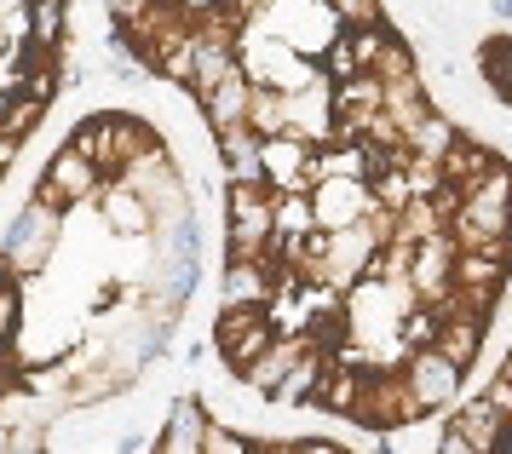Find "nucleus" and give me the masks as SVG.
Wrapping results in <instances>:
<instances>
[{
	"label": "nucleus",
	"mask_w": 512,
	"mask_h": 454,
	"mask_svg": "<svg viewBox=\"0 0 512 454\" xmlns=\"http://www.w3.org/2000/svg\"><path fill=\"white\" fill-rule=\"evenodd\" d=\"M449 236H455L461 253L489 248V242H512V167L507 161L461 196V213L449 219Z\"/></svg>",
	"instance_id": "f257e3e1"
},
{
	"label": "nucleus",
	"mask_w": 512,
	"mask_h": 454,
	"mask_svg": "<svg viewBox=\"0 0 512 454\" xmlns=\"http://www.w3.org/2000/svg\"><path fill=\"white\" fill-rule=\"evenodd\" d=\"M58 230H64V213H52V207L29 202L18 207L12 219H6V242H0V253H6V276H35L41 265L52 259V248H58Z\"/></svg>",
	"instance_id": "f03ea898"
},
{
	"label": "nucleus",
	"mask_w": 512,
	"mask_h": 454,
	"mask_svg": "<svg viewBox=\"0 0 512 454\" xmlns=\"http://www.w3.org/2000/svg\"><path fill=\"white\" fill-rule=\"evenodd\" d=\"M213 345H219V357L248 380V374L265 363V351L277 345V322H271V311H236V305H219Z\"/></svg>",
	"instance_id": "7ed1b4c3"
},
{
	"label": "nucleus",
	"mask_w": 512,
	"mask_h": 454,
	"mask_svg": "<svg viewBox=\"0 0 512 454\" xmlns=\"http://www.w3.org/2000/svg\"><path fill=\"white\" fill-rule=\"evenodd\" d=\"M104 184H110V179L98 173L93 161L75 156L70 144H64V150H58V156H52L47 167H41V179H35V196H29V202L52 207V213H70V207H81L87 196H98Z\"/></svg>",
	"instance_id": "20e7f679"
},
{
	"label": "nucleus",
	"mask_w": 512,
	"mask_h": 454,
	"mask_svg": "<svg viewBox=\"0 0 512 454\" xmlns=\"http://www.w3.org/2000/svg\"><path fill=\"white\" fill-rule=\"evenodd\" d=\"M403 386L420 397L426 414H438L461 397V368L449 363L443 351H415V357H403Z\"/></svg>",
	"instance_id": "39448f33"
},
{
	"label": "nucleus",
	"mask_w": 512,
	"mask_h": 454,
	"mask_svg": "<svg viewBox=\"0 0 512 454\" xmlns=\"http://www.w3.org/2000/svg\"><path fill=\"white\" fill-rule=\"evenodd\" d=\"M311 202H317V230L334 236V230H357L363 219H369L374 213V190L363 179H328Z\"/></svg>",
	"instance_id": "423d86ee"
},
{
	"label": "nucleus",
	"mask_w": 512,
	"mask_h": 454,
	"mask_svg": "<svg viewBox=\"0 0 512 454\" xmlns=\"http://www.w3.org/2000/svg\"><path fill=\"white\" fill-rule=\"evenodd\" d=\"M449 432L455 437H466L478 454H507V443H512V426H507V414L495 409L489 397H466L461 409L449 414Z\"/></svg>",
	"instance_id": "0eeeda50"
},
{
	"label": "nucleus",
	"mask_w": 512,
	"mask_h": 454,
	"mask_svg": "<svg viewBox=\"0 0 512 454\" xmlns=\"http://www.w3.org/2000/svg\"><path fill=\"white\" fill-rule=\"evenodd\" d=\"M271 288H277L271 265L231 259V265H225V282H219V299H225V305H236V311H271Z\"/></svg>",
	"instance_id": "6e6552de"
},
{
	"label": "nucleus",
	"mask_w": 512,
	"mask_h": 454,
	"mask_svg": "<svg viewBox=\"0 0 512 454\" xmlns=\"http://www.w3.org/2000/svg\"><path fill=\"white\" fill-rule=\"evenodd\" d=\"M311 351H317V340H305V334H288V340H277L271 351H265V363L248 374V386H254L265 403H277V391L288 386V374H294V368H300Z\"/></svg>",
	"instance_id": "1a4fd4ad"
},
{
	"label": "nucleus",
	"mask_w": 512,
	"mask_h": 454,
	"mask_svg": "<svg viewBox=\"0 0 512 454\" xmlns=\"http://www.w3.org/2000/svg\"><path fill=\"white\" fill-rule=\"evenodd\" d=\"M254 81L248 75H236V81H225V87L213 92L208 104H202V115H208L213 133H231V127H248L254 121Z\"/></svg>",
	"instance_id": "9d476101"
},
{
	"label": "nucleus",
	"mask_w": 512,
	"mask_h": 454,
	"mask_svg": "<svg viewBox=\"0 0 512 454\" xmlns=\"http://www.w3.org/2000/svg\"><path fill=\"white\" fill-rule=\"evenodd\" d=\"M104 225L116 230V236H150V230H162L156 213H150V202L133 196L127 184H104Z\"/></svg>",
	"instance_id": "9b49d317"
},
{
	"label": "nucleus",
	"mask_w": 512,
	"mask_h": 454,
	"mask_svg": "<svg viewBox=\"0 0 512 454\" xmlns=\"http://www.w3.org/2000/svg\"><path fill=\"white\" fill-rule=\"evenodd\" d=\"M438 351L466 374V368L478 363V351H484V322H472V317H443V340H438Z\"/></svg>",
	"instance_id": "f8f14e48"
},
{
	"label": "nucleus",
	"mask_w": 512,
	"mask_h": 454,
	"mask_svg": "<svg viewBox=\"0 0 512 454\" xmlns=\"http://www.w3.org/2000/svg\"><path fill=\"white\" fill-rule=\"evenodd\" d=\"M478 75H484V87L501 104H512V41L507 35H495V41L478 46Z\"/></svg>",
	"instance_id": "ddd939ff"
},
{
	"label": "nucleus",
	"mask_w": 512,
	"mask_h": 454,
	"mask_svg": "<svg viewBox=\"0 0 512 454\" xmlns=\"http://www.w3.org/2000/svg\"><path fill=\"white\" fill-rule=\"evenodd\" d=\"M397 340H403V351L415 357V351H438L443 340V311H432V305H415L409 317H403V328H397Z\"/></svg>",
	"instance_id": "4468645a"
},
{
	"label": "nucleus",
	"mask_w": 512,
	"mask_h": 454,
	"mask_svg": "<svg viewBox=\"0 0 512 454\" xmlns=\"http://www.w3.org/2000/svg\"><path fill=\"white\" fill-rule=\"evenodd\" d=\"M265 144L271 138H288V92H277V87H259L254 92V121H248Z\"/></svg>",
	"instance_id": "2eb2a0df"
},
{
	"label": "nucleus",
	"mask_w": 512,
	"mask_h": 454,
	"mask_svg": "<svg viewBox=\"0 0 512 454\" xmlns=\"http://www.w3.org/2000/svg\"><path fill=\"white\" fill-rule=\"evenodd\" d=\"M29 18H35V46L58 58V46H64V23H70V6H64V0H29Z\"/></svg>",
	"instance_id": "dca6fc26"
},
{
	"label": "nucleus",
	"mask_w": 512,
	"mask_h": 454,
	"mask_svg": "<svg viewBox=\"0 0 512 454\" xmlns=\"http://www.w3.org/2000/svg\"><path fill=\"white\" fill-rule=\"evenodd\" d=\"M41 115H47V104H41V98L12 92V98H6V110H0V138H18V144H24V138L41 127Z\"/></svg>",
	"instance_id": "f3484780"
},
{
	"label": "nucleus",
	"mask_w": 512,
	"mask_h": 454,
	"mask_svg": "<svg viewBox=\"0 0 512 454\" xmlns=\"http://www.w3.org/2000/svg\"><path fill=\"white\" fill-rule=\"evenodd\" d=\"M317 230V202L311 196H277V236L282 242H305Z\"/></svg>",
	"instance_id": "a211bd4d"
},
{
	"label": "nucleus",
	"mask_w": 512,
	"mask_h": 454,
	"mask_svg": "<svg viewBox=\"0 0 512 454\" xmlns=\"http://www.w3.org/2000/svg\"><path fill=\"white\" fill-rule=\"evenodd\" d=\"M0 322H6V351H18L24 340V282L0 276Z\"/></svg>",
	"instance_id": "6ab92c4d"
},
{
	"label": "nucleus",
	"mask_w": 512,
	"mask_h": 454,
	"mask_svg": "<svg viewBox=\"0 0 512 454\" xmlns=\"http://www.w3.org/2000/svg\"><path fill=\"white\" fill-rule=\"evenodd\" d=\"M167 259H202V213H190L167 230Z\"/></svg>",
	"instance_id": "aec40b11"
},
{
	"label": "nucleus",
	"mask_w": 512,
	"mask_h": 454,
	"mask_svg": "<svg viewBox=\"0 0 512 454\" xmlns=\"http://www.w3.org/2000/svg\"><path fill=\"white\" fill-rule=\"evenodd\" d=\"M334 18L346 23V29L351 23H363V29H386V23H392L386 6H374V0H334Z\"/></svg>",
	"instance_id": "412c9836"
},
{
	"label": "nucleus",
	"mask_w": 512,
	"mask_h": 454,
	"mask_svg": "<svg viewBox=\"0 0 512 454\" xmlns=\"http://www.w3.org/2000/svg\"><path fill=\"white\" fill-rule=\"evenodd\" d=\"M254 449H259L254 437H242L236 426H219V420L208 426V443H202V454H254Z\"/></svg>",
	"instance_id": "4be33fe9"
},
{
	"label": "nucleus",
	"mask_w": 512,
	"mask_h": 454,
	"mask_svg": "<svg viewBox=\"0 0 512 454\" xmlns=\"http://www.w3.org/2000/svg\"><path fill=\"white\" fill-rule=\"evenodd\" d=\"M294 454H346L334 437H294Z\"/></svg>",
	"instance_id": "5701e85b"
},
{
	"label": "nucleus",
	"mask_w": 512,
	"mask_h": 454,
	"mask_svg": "<svg viewBox=\"0 0 512 454\" xmlns=\"http://www.w3.org/2000/svg\"><path fill=\"white\" fill-rule=\"evenodd\" d=\"M432 454H478V449H472L466 437H455L449 426H443V437H438V449H432Z\"/></svg>",
	"instance_id": "b1692460"
},
{
	"label": "nucleus",
	"mask_w": 512,
	"mask_h": 454,
	"mask_svg": "<svg viewBox=\"0 0 512 454\" xmlns=\"http://www.w3.org/2000/svg\"><path fill=\"white\" fill-rule=\"evenodd\" d=\"M489 18H501V23H512V0H495V6H489Z\"/></svg>",
	"instance_id": "393cba45"
},
{
	"label": "nucleus",
	"mask_w": 512,
	"mask_h": 454,
	"mask_svg": "<svg viewBox=\"0 0 512 454\" xmlns=\"http://www.w3.org/2000/svg\"><path fill=\"white\" fill-rule=\"evenodd\" d=\"M374 454H397V443L392 437H374Z\"/></svg>",
	"instance_id": "a878e982"
},
{
	"label": "nucleus",
	"mask_w": 512,
	"mask_h": 454,
	"mask_svg": "<svg viewBox=\"0 0 512 454\" xmlns=\"http://www.w3.org/2000/svg\"><path fill=\"white\" fill-rule=\"evenodd\" d=\"M507 363H512V351H507Z\"/></svg>",
	"instance_id": "bb28decb"
}]
</instances>
